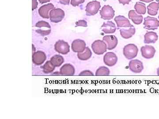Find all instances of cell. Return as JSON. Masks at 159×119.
<instances>
[{"mask_svg": "<svg viewBox=\"0 0 159 119\" xmlns=\"http://www.w3.org/2000/svg\"><path fill=\"white\" fill-rule=\"evenodd\" d=\"M35 27L39 28L36 30L37 33H39L42 36L49 35L51 33V26L48 23L44 21H41L36 23Z\"/></svg>", "mask_w": 159, "mask_h": 119, "instance_id": "277c9868", "label": "cell"}, {"mask_svg": "<svg viewBox=\"0 0 159 119\" xmlns=\"http://www.w3.org/2000/svg\"><path fill=\"white\" fill-rule=\"evenodd\" d=\"M158 39L157 33L152 31L148 32L144 36V43L145 44L155 43Z\"/></svg>", "mask_w": 159, "mask_h": 119, "instance_id": "d6986e66", "label": "cell"}, {"mask_svg": "<svg viewBox=\"0 0 159 119\" xmlns=\"http://www.w3.org/2000/svg\"><path fill=\"white\" fill-rule=\"evenodd\" d=\"M102 31L105 34H113L116 30V27L113 22L107 21L103 23L101 26Z\"/></svg>", "mask_w": 159, "mask_h": 119, "instance_id": "e0dca14e", "label": "cell"}, {"mask_svg": "<svg viewBox=\"0 0 159 119\" xmlns=\"http://www.w3.org/2000/svg\"><path fill=\"white\" fill-rule=\"evenodd\" d=\"M92 48L95 54L100 55L107 52V47L106 43L103 41L97 40L92 44Z\"/></svg>", "mask_w": 159, "mask_h": 119, "instance_id": "7a4b0ae2", "label": "cell"}, {"mask_svg": "<svg viewBox=\"0 0 159 119\" xmlns=\"http://www.w3.org/2000/svg\"><path fill=\"white\" fill-rule=\"evenodd\" d=\"M138 53L139 49L134 44H129L123 48V55L128 60H132L136 57Z\"/></svg>", "mask_w": 159, "mask_h": 119, "instance_id": "6da1fadb", "label": "cell"}, {"mask_svg": "<svg viewBox=\"0 0 159 119\" xmlns=\"http://www.w3.org/2000/svg\"><path fill=\"white\" fill-rule=\"evenodd\" d=\"M140 1L143 2H145L146 3H149L152 2V1H153V0H140Z\"/></svg>", "mask_w": 159, "mask_h": 119, "instance_id": "e575fe53", "label": "cell"}, {"mask_svg": "<svg viewBox=\"0 0 159 119\" xmlns=\"http://www.w3.org/2000/svg\"><path fill=\"white\" fill-rule=\"evenodd\" d=\"M121 36L124 39H129L135 34L136 29L134 26L130 27L128 29H121L120 30Z\"/></svg>", "mask_w": 159, "mask_h": 119, "instance_id": "44dd1931", "label": "cell"}, {"mask_svg": "<svg viewBox=\"0 0 159 119\" xmlns=\"http://www.w3.org/2000/svg\"><path fill=\"white\" fill-rule=\"evenodd\" d=\"M92 56V52L90 49L86 47L84 51L82 52L78 53L77 54L78 59L81 60H87L90 58Z\"/></svg>", "mask_w": 159, "mask_h": 119, "instance_id": "7402d4cb", "label": "cell"}, {"mask_svg": "<svg viewBox=\"0 0 159 119\" xmlns=\"http://www.w3.org/2000/svg\"><path fill=\"white\" fill-rule=\"evenodd\" d=\"M128 16L129 19L131 20L135 24H140L143 21V16L137 14L134 10H132L129 11V12Z\"/></svg>", "mask_w": 159, "mask_h": 119, "instance_id": "ffe728a7", "label": "cell"}, {"mask_svg": "<svg viewBox=\"0 0 159 119\" xmlns=\"http://www.w3.org/2000/svg\"><path fill=\"white\" fill-rule=\"evenodd\" d=\"M50 61L54 67H58L64 62V59L61 55H56L51 57Z\"/></svg>", "mask_w": 159, "mask_h": 119, "instance_id": "cb8c5ba5", "label": "cell"}, {"mask_svg": "<svg viewBox=\"0 0 159 119\" xmlns=\"http://www.w3.org/2000/svg\"><path fill=\"white\" fill-rule=\"evenodd\" d=\"M115 11L111 6L105 5L100 11L101 18L105 20H110L115 16Z\"/></svg>", "mask_w": 159, "mask_h": 119, "instance_id": "52a82bcc", "label": "cell"}, {"mask_svg": "<svg viewBox=\"0 0 159 119\" xmlns=\"http://www.w3.org/2000/svg\"><path fill=\"white\" fill-rule=\"evenodd\" d=\"M55 51L59 54H67L70 51V46L67 42L63 40H59L54 45Z\"/></svg>", "mask_w": 159, "mask_h": 119, "instance_id": "ba28073f", "label": "cell"}, {"mask_svg": "<svg viewBox=\"0 0 159 119\" xmlns=\"http://www.w3.org/2000/svg\"><path fill=\"white\" fill-rule=\"evenodd\" d=\"M129 68L134 73H140L144 69L143 63L138 59L130 60L129 63Z\"/></svg>", "mask_w": 159, "mask_h": 119, "instance_id": "9c48e42d", "label": "cell"}, {"mask_svg": "<svg viewBox=\"0 0 159 119\" xmlns=\"http://www.w3.org/2000/svg\"><path fill=\"white\" fill-rule=\"evenodd\" d=\"M101 7L100 3L97 1H94L88 3L86 7V15L91 16L97 14Z\"/></svg>", "mask_w": 159, "mask_h": 119, "instance_id": "3957f363", "label": "cell"}, {"mask_svg": "<svg viewBox=\"0 0 159 119\" xmlns=\"http://www.w3.org/2000/svg\"><path fill=\"white\" fill-rule=\"evenodd\" d=\"M120 4H122L123 5H125L126 4H129L131 0H118Z\"/></svg>", "mask_w": 159, "mask_h": 119, "instance_id": "1f68e13d", "label": "cell"}, {"mask_svg": "<svg viewBox=\"0 0 159 119\" xmlns=\"http://www.w3.org/2000/svg\"><path fill=\"white\" fill-rule=\"evenodd\" d=\"M54 9V6L53 4L50 3L47 5H44L39 9V13L40 15L43 18L49 19L50 18V11Z\"/></svg>", "mask_w": 159, "mask_h": 119, "instance_id": "2e32d148", "label": "cell"}, {"mask_svg": "<svg viewBox=\"0 0 159 119\" xmlns=\"http://www.w3.org/2000/svg\"><path fill=\"white\" fill-rule=\"evenodd\" d=\"M85 0H71V4L74 7L79 6L80 4H83L85 2Z\"/></svg>", "mask_w": 159, "mask_h": 119, "instance_id": "83f0119b", "label": "cell"}, {"mask_svg": "<svg viewBox=\"0 0 159 119\" xmlns=\"http://www.w3.org/2000/svg\"><path fill=\"white\" fill-rule=\"evenodd\" d=\"M115 21L117 27L119 28H130L133 25L130 24L128 19L123 15H118L115 18Z\"/></svg>", "mask_w": 159, "mask_h": 119, "instance_id": "5bb4252c", "label": "cell"}, {"mask_svg": "<svg viewBox=\"0 0 159 119\" xmlns=\"http://www.w3.org/2000/svg\"><path fill=\"white\" fill-rule=\"evenodd\" d=\"M159 8V3L153 2L150 3L147 7L148 14L151 15H156L157 14Z\"/></svg>", "mask_w": 159, "mask_h": 119, "instance_id": "603a6c76", "label": "cell"}, {"mask_svg": "<svg viewBox=\"0 0 159 119\" xmlns=\"http://www.w3.org/2000/svg\"><path fill=\"white\" fill-rule=\"evenodd\" d=\"M86 43L84 40L81 39H76L73 42L71 45L72 51L75 53H80L83 52L86 47Z\"/></svg>", "mask_w": 159, "mask_h": 119, "instance_id": "4fadbf2b", "label": "cell"}, {"mask_svg": "<svg viewBox=\"0 0 159 119\" xmlns=\"http://www.w3.org/2000/svg\"><path fill=\"white\" fill-rule=\"evenodd\" d=\"M118 57L113 52H107L103 57V62L109 67H113L116 64Z\"/></svg>", "mask_w": 159, "mask_h": 119, "instance_id": "8fae6325", "label": "cell"}, {"mask_svg": "<svg viewBox=\"0 0 159 119\" xmlns=\"http://www.w3.org/2000/svg\"><path fill=\"white\" fill-rule=\"evenodd\" d=\"M134 9L136 12L139 14H145L146 13V9L145 4L137 2L134 6Z\"/></svg>", "mask_w": 159, "mask_h": 119, "instance_id": "d4e9b609", "label": "cell"}, {"mask_svg": "<svg viewBox=\"0 0 159 119\" xmlns=\"http://www.w3.org/2000/svg\"><path fill=\"white\" fill-rule=\"evenodd\" d=\"M59 2L62 5H69L70 2V0H59Z\"/></svg>", "mask_w": 159, "mask_h": 119, "instance_id": "d6a6232c", "label": "cell"}, {"mask_svg": "<svg viewBox=\"0 0 159 119\" xmlns=\"http://www.w3.org/2000/svg\"><path fill=\"white\" fill-rule=\"evenodd\" d=\"M50 18L52 22L57 23L61 21L65 16V12L60 9H54L50 12Z\"/></svg>", "mask_w": 159, "mask_h": 119, "instance_id": "5b68a950", "label": "cell"}, {"mask_svg": "<svg viewBox=\"0 0 159 119\" xmlns=\"http://www.w3.org/2000/svg\"><path fill=\"white\" fill-rule=\"evenodd\" d=\"M141 52L142 57L145 59H150L153 58L156 51L152 46L145 45L141 47Z\"/></svg>", "mask_w": 159, "mask_h": 119, "instance_id": "30bf717a", "label": "cell"}, {"mask_svg": "<svg viewBox=\"0 0 159 119\" xmlns=\"http://www.w3.org/2000/svg\"><path fill=\"white\" fill-rule=\"evenodd\" d=\"M157 74L158 76H159V67L157 69Z\"/></svg>", "mask_w": 159, "mask_h": 119, "instance_id": "d590c367", "label": "cell"}, {"mask_svg": "<svg viewBox=\"0 0 159 119\" xmlns=\"http://www.w3.org/2000/svg\"><path fill=\"white\" fill-rule=\"evenodd\" d=\"M158 18L159 19V16H158Z\"/></svg>", "mask_w": 159, "mask_h": 119, "instance_id": "8d00e7d4", "label": "cell"}, {"mask_svg": "<svg viewBox=\"0 0 159 119\" xmlns=\"http://www.w3.org/2000/svg\"><path fill=\"white\" fill-rule=\"evenodd\" d=\"M76 27L81 26V27H87L88 26L87 23L84 20H80L76 23Z\"/></svg>", "mask_w": 159, "mask_h": 119, "instance_id": "f1b7e54d", "label": "cell"}, {"mask_svg": "<svg viewBox=\"0 0 159 119\" xmlns=\"http://www.w3.org/2000/svg\"><path fill=\"white\" fill-rule=\"evenodd\" d=\"M51 0H39V2L41 4H44V3L48 2Z\"/></svg>", "mask_w": 159, "mask_h": 119, "instance_id": "836d02e7", "label": "cell"}, {"mask_svg": "<svg viewBox=\"0 0 159 119\" xmlns=\"http://www.w3.org/2000/svg\"><path fill=\"white\" fill-rule=\"evenodd\" d=\"M110 74V71L108 68L105 66L100 67L99 68L97 69L96 72V76H109Z\"/></svg>", "mask_w": 159, "mask_h": 119, "instance_id": "484cf974", "label": "cell"}, {"mask_svg": "<svg viewBox=\"0 0 159 119\" xmlns=\"http://www.w3.org/2000/svg\"><path fill=\"white\" fill-rule=\"evenodd\" d=\"M47 57L45 54L41 51H39L34 53L32 55V61L36 65L43 64L45 61Z\"/></svg>", "mask_w": 159, "mask_h": 119, "instance_id": "9a60e30c", "label": "cell"}, {"mask_svg": "<svg viewBox=\"0 0 159 119\" xmlns=\"http://www.w3.org/2000/svg\"><path fill=\"white\" fill-rule=\"evenodd\" d=\"M32 11H33L34 9H36V8H37L38 2H37V0H32Z\"/></svg>", "mask_w": 159, "mask_h": 119, "instance_id": "4dcf8cb0", "label": "cell"}, {"mask_svg": "<svg viewBox=\"0 0 159 119\" xmlns=\"http://www.w3.org/2000/svg\"><path fill=\"white\" fill-rule=\"evenodd\" d=\"M102 40L106 43L107 49L109 51L116 48L118 45V38L115 35H106Z\"/></svg>", "mask_w": 159, "mask_h": 119, "instance_id": "7c38bea8", "label": "cell"}, {"mask_svg": "<svg viewBox=\"0 0 159 119\" xmlns=\"http://www.w3.org/2000/svg\"><path fill=\"white\" fill-rule=\"evenodd\" d=\"M143 25L145 29L149 30H156L159 27V21L156 18L148 16L145 18Z\"/></svg>", "mask_w": 159, "mask_h": 119, "instance_id": "8992f818", "label": "cell"}, {"mask_svg": "<svg viewBox=\"0 0 159 119\" xmlns=\"http://www.w3.org/2000/svg\"><path fill=\"white\" fill-rule=\"evenodd\" d=\"M79 76H94V74L89 70H84L79 74Z\"/></svg>", "mask_w": 159, "mask_h": 119, "instance_id": "f546056e", "label": "cell"}, {"mask_svg": "<svg viewBox=\"0 0 159 119\" xmlns=\"http://www.w3.org/2000/svg\"><path fill=\"white\" fill-rule=\"evenodd\" d=\"M55 67L51 63V61H48L43 66V71L45 73L48 74L54 71Z\"/></svg>", "mask_w": 159, "mask_h": 119, "instance_id": "4316f807", "label": "cell"}, {"mask_svg": "<svg viewBox=\"0 0 159 119\" xmlns=\"http://www.w3.org/2000/svg\"><path fill=\"white\" fill-rule=\"evenodd\" d=\"M60 73L63 76H74L75 73V68L70 64H66L61 67Z\"/></svg>", "mask_w": 159, "mask_h": 119, "instance_id": "ac0fdd59", "label": "cell"}]
</instances>
